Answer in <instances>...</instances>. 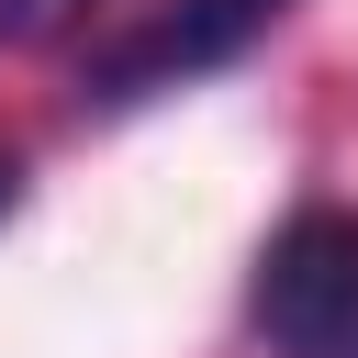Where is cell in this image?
Returning a JSON list of instances; mask_svg holds the SVG:
<instances>
[{
    "instance_id": "6da1fadb",
    "label": "cell",
    "mask_w": 358,
    "mask_h": 358,
    "mask_svg": "<svg viewBox=\"0 0 358 358\" xmlns=\"http://www.w3.org/2000/svg\"><path fill=\"white\" fill-rule=\"evenodd\" d=\"M246 313L268 358H358V201H302L257 246Z\"/></svg>"
},
{
    "instance_id": "7a4b0ae2",
    "label": "cell",
    "mask_w": 358,
    "mask_h": 358,
    "mask_svg": "<svg viewBox=\"0 0 358 358\" xmlns=\"http://www.w3.org/2000/svg\"><path fill=\"white\" fill-rule=\"evenodd\" d=\"M280 11H291V0H168V11H145L134 34H112V45L90 56V101H101V112L168 101V90L235 67L257 34H280Z\"/></svg>"
},
{
    "instance_id": "3957f363",
    "label": "cell",
    "mask_w": 358,
    "mask_h": 358,
    "mask_svg": "<svg viewBox=\"0 0 358 358\" xmlns=\"http://www.w3.org/2000/svg\"><path fill=\"white\" fill-rule=\"evenodd\" d=\"M90 0H0V45H45V34H67Z\"/></svg>"
},
{
    "instance_id": "277c9868",
    "label": "cell",
    "mask_w": 358,
    "mask_h": 358,
    "mask_svg": "<svg viewBox=\"0 0 358 358\" xmlns=\"http://www.w3.org/2000/svg\"><path fill=\"white\" fill-rule=\"evenodd\" d=\"M11 190H22V179H11V157H0V213H11Z\"/></svg>"
}]
</instances>
